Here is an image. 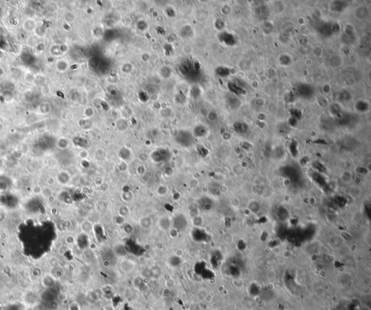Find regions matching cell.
<instances>
[{
  "instance_id": "3",
  "label": "cell",
  "mask_w": 371,
  "mask_h": 310,
  "mask_svg": "<svg viewBox=\"0 0 371 310\" xmlns=\"http://www.w3.org/2000/svg\"><path fill=\"white\" fill-rule=\"evenodd\" d=\"M297 92L299 96L302 97H308L313 94V90L309 85L301 84L297 87Z\"/></svg>"
},
{
  "instance_id": "10",
  "label": "cell",
  "mask_w": 371,
  "mask_h": 310,
  "mask_svg": "<svg viewBox=\"0 0 371 310\" xmlns=\"http://www.w3.org/2000/svg\"><path fill=\"white\" fill-rule=\"evenodd\" d=\"M52 195H53L52 188L48 186H46L43 187V191L41 195L43 198H44L45 199H47L48 197H49L50 196H52Z\"/></svg>"
},
{
  "instance_id": "5",
  "label": "cell",
  "mask_w": 371,
  "mask_h": 310,
  "mask_svg": "<svg viewBox=\"0 0 371 310\" xmlns=\"http://www.w3.org/2000/svg\"><path fill=\"white\" fill-rule=\"evenodd\" d=\"M70 179H71V177H70L69 173L63 171L59 173L56 180H58V182L60 185H66L70 181Z\"/></svg>"
},
{
  "instance_id": "4",
  "label": "cell",
  "mask_w": 371,
  "mask_h": 310,
  "mask_svg": "<svg viewBox=\"0 0 371 310\" xmlns=\"http://www.w3.org/2000/svg\"><path fill=\"white\" fill-rule=\"evenodd\" d=\"M159 227L163 230H170V228L172 227V220L170 217L167 216H163L160 217L159 219Z\"/></svg>"
},
{
  "instance_id": "13",
  "label": "cell",
  "mask_w": 371,
  "mask_h": 310,
  "mask_svg": "<svg viewBox=\"0 0 371 310\" xmlns=\"http://www.w3.org/2000/svg\"><path fill=\"white\" fill-rule=\"evenodd\" d=\"M55 183H56V178L54 177L49 176L46 179V186H48L52 187L54 184Z\"/></svg>"
},
{
  "instance_id": "8",
  "label": "cell",
  "mask_w": 371,
  "mask_h": 310,
  "mask_svg": "<svg viewBox=\"0 0 371 310\" xmlns=\"http://www.w3.org/2000/svg\"><path fill=\"white\" fill-rule=\"evenodd\" d=\"M139 224L142 226V228H149L152 226V220L149 217L145 216V217H141V219H139Z\"/></svg>"
},
{
  "instance_id": "15",
  "label": "cell",
  "mask_w": 371,
  "mask_h": 310,
  "mask_svg": "<svg viewBox=\"0 0 371 310\" xmlns=\"http://www.w3.org/2000/svg\"><path fill=\"white\" fill-rule=\"evenodd\" d=\"M220 71L218 72V74L222 75V76H226L229 74V70L227 69L226 68H220Z\"/></svg>"
},
{
  "instance_id": "1",
  "label": "cell",
  "mask_w": 371,
  "mask_h": 310,
  "mask_svg": "<svg viewBox=\"0 0 371 310\" xmlns=\"http://www.w3.org/2000/svg\"><path fill=\"white\" fill-rule=\"evenodd\" d=\"M336 28L339 30V27L337 24H329V23H323L318 27V31L320 34L322 36H331L332 33L336 31H338Z\"/></svg>"
},
{
  "instance_id": "7",
  "label": "cell",
  "mask_w": 371,
  "mask_h": 310,
  "mask_svg": "<svg viewBox=\"0 0 371 310\" xmlns=\"http://www.w3.org/2000/svg\"><path fill=\"white\" fill-rule=\"evenodd\" d=\"M228 88H229L230 90H231L232 92H233L235 94H236V95L244 94L245 90L244 89V88H241V87L238 86L236 83L231 82V83H228Z\"/></svg>"
},
{
  "instance_id": "6",
  "label": "cell",
  "mask_w": 371,
  "mask_h": 310,
  "mask_svg": "<svg viewBox=\"0 0 371 310\" xmlns=\"http://www.w3.org/2000/svg\"><path fill=\"white\" fill-rule=\"evenodd\" d=\"M257 15V17L260 18V19L262 20H265L268 18V17L269 16V10H268V8L265 6H261L260 7H258L256 10Z\"/></svg>"
},
{
  "instance_id": "11",
  "label": "cell",
  "mask_w": 371,
  "mask_h": 310,
  "mask_svg": "<svg viewBox=\"0 0 371 310\" xmlns=\"http://www.w3.org/2000/svg\"><path fill=\"white\" fill-rule=\"evenodd\" d=\"M43 191V187L40 185H35L34 186H33L31 189V191L33 193L34 195L38 196V195H41V193H42Z\"/></svg>"
},
{
  "instance_id": "16",
  "label": "cell",
  "mask_w": 371,
  "mask_h": 310,
  "mask_svg": "<svg viewBox=\"0 0 371 310\" xmlns=\"http://www.w3.org/2000/svg\"><path fill=\"white\" fill-rule=\"evenodd\" d=\"M46 200H47L49 202H51V203H52V202H53L54 201H55V197H54L53 195L50 196L49 197H48V198H47V199H46Z\"/></svg>"
},
{
  "instance_id": "14",
  "label": "cell",
  "mask_w": 371,
  "mask_h": 310,
  "mask_svg": "<svg viewBox=\"0 0 371 310\" xmlns=\"http://www.w3.org/2000/svg\"><path fill=\"white\" fill-rule=\"evenodd\" d=\"M357 110H360V111H364V110H367V105L365 102H359L357 105Z\"/></svg>"
},
{
  "instance_id": "9",
  "label": "cell",
  "mask_w": 371,
  "mask_h": 310,
  "mask_svg": "<svg viewBox=\"0 0 371 310\" xmlns=\"http://www.w3.org/2000/svg\"><path fill=\"white\" fill-rule=\"evenodd\" d=\"M346 6H347V4H344V1H334L333 4H332L331 8L333 10L341 11V10H343V9L346 7Z\"/></svg>"
},
{
  "instance_id": "2",
  "label": "cell",
  "mask_w": 371,
  "mask_h": 310,
  "mask_svg": "<svg viewBox=\"0 0 371 310\" xmlns=\"http://www.w3.org/2000/svg\"><path fill=\"white\" fill-rule=\"evenodd\" d=\"M172 220V225L174 226L176 229H184L186 228V219L184 216V214H177L171 219Z\"/></svg>"
},
{
  "instance_id": "12",
  "label": "cell",
  "mask_w": 371,
  "mask_h": 310,
  "mask_svg": "<svg viewBox=\"0 0 371 310\" xmlns=\"http://www.w3.org/2000/svg\"><path fill=\"white\" fill-rule=\"evenodd\" d=\"M157 193H158L159 195H161V196L165 195V194L167 193V186H164V185L159 186L158 189H157Z\"/></svg>"
}]
</instances>
